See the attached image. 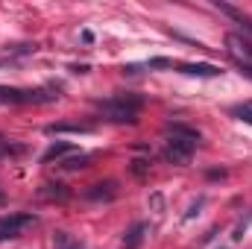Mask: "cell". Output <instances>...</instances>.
Here are the masks:
<instances>
[{
  "label": "cell",
  "instance_id": "obj_1",
  "mask_svg": "<svg viewBox=\"0 0 252 249\" xmlns=\"http://www.w3.org/2000/svg\"><path fill=\"white\" fill-rule=\"evenodd\" d=\"M94 106L103 115V121H109V124H138L144 100L135 94H118L112 100H97Z\"/></svg>",
  "mask_w": 252,
  "mask_h": 249
},
{
  "label": "cell",
  "instance_id": "obj_2",
  "mask_svg": "<svg viewBox=\"0 0 252 249\" xmlns=\"http://www.w3.org/2000/svg\"><path fill=\"white\" fill-rule=\"evenodd\" d=\"M59 94H53L50 88H9L0 85V106H38V103H53Z\"/></svg>",
  "mask_w": 252,
  "mask_h": 249
},
{
  "label": "cell",
  "instance_id": "obj_3",
  "mask_svg": "<svg viewBox=\"0 0 252 249\" xmlns=\"http://www.w3.org/2000/svg\"><path fill=\"white\" fill-rule=\"evenodd\" d=\"M226 53H229L232 62L238 64V67L252 79V38L250 35L229 32V35H226Z\"/></svg>",
  "mask_w": 252,
  "mask_h": 249
},
{
  "label": "cell",
  "instance_id": "obj_4",
  "mask_svg": "<svg viewBox=\"0 0 252 249\" xmlns=\"http://www.w3.org/2000/svg\"><path fill=\"white\" fill-rule=\"evenodd\" d=\"M193 150H196V144L193 141H185V138H173L170 135V141H167V150H164V158L170 161V164H188L190 156H193Z\"/></svg>",
  "mask_w": 252,
  "mask_h": 249
},
{
  "label": "cell",
  "instance_id": "obj_5",
  "mask_svg": "<svg viewBox=\"0 0 252 249\" xmlns=\"http://www.w3.org/2000/svg\"><path fill=\"white\" fill-rule=\"evenodd\" d=\"M32 223H35V214H12V217L0 220V244L18 238V235H21L27 226H32Z\"/></svg>",
  "mask_w": 252,
  "mask_h": 249
},
{
  "label": "cell",
  "instance_id": "obj_6",
  "mask_svg": "<svg viewBox=\"0 0 252 249\" xmlns=\"http://www.w3.org/2000/svg\"><path fill=\"white\" fill-rule=\"evenodd\" d=\"M173 67H179V73H188V76H220L223 73L217 64L205 62H173Z\"/></svg>",
  "mask_w": 252,
  "mask_h": 249
},
{
  "label": "cell",
  "instance_id": "obj_7",
  "mask_svg": "<svg viewBox=\"0 0 252 249\" xmlns=\"http://www.w3.org/2000/svg\"><path fill=\"white\" fill-rule=\"evenodd\" d=\"M115 193H118L115 182H97V185H91L85 190V196L94 199V202H100V199H115Z\"/></svg>",
  "mask_w": 252,
  "mask_h": 249
},
{
  "label": "cell",
  "instance_id": "obj_8",
  "mask_svg": "<svg viewBox=\"0 0 252 249\" xmlns=\"http://www.w3.org/2000/svg\"><path fill=\"white\" fill-rule=\"evenodd\" d=\"M144 235H147V226H144V223H135V226H132V229L124 235L121 247H124V249H141V244H144Z\"/></svg>",
  "mask_w": 252,
  "mask_h": 249
},
{
  "label": "cell",
  "instance_id": "obj_9",
  "mask_svg": "<svg viewBox=\"0 0 252 249\" xmlns=\"http://www.w3.org/2000/svg\"><path fill=\"white\" fill-rule=\"evenodd\" d=\"M164 132L167 135H173V138H185V141H199V132L196 129H190V126H185V124H167L164 126Z\"/></svg>",
  "mask_w": 252,
  "mask_h": 249
},
{
  "label": "cell",
  "instance_id": "obj_10",
  "mask_svg": "<svg viewBox=\"0 0 252 249\" xmlns=\"http://www.w3.org/2000/svg\"><path fill=\"white\" fill-rule=\"evenodd\" d=\"M47 132H50V135H62V132H70V135H88V132H91V126H82V124H53V126H47Z\"/></svg>",
  "mask_w": 252,
  "mask_h": 249
},
{
  "label": "cell",
  "instance_id": "obj_11",
  "mask_svg": "<svg viewBox=\"0 0 252 249\" xmlns=\"http://www.w3.org/2000/svg\"><path fill=\"white\" fill-rule=\"evenodd\" d=\"M67 153H73V147H70V144H53V147L41 156V161H44V164H50V161H56V158L67 156Z\"/></svg>",
  "mask_w": 252,
  "mask_h": 249
},
{
  "label": "cell",
  "instance_id": "obj_12",
  "mask_svg": "<svg viewBox=\"0 0 252 249\" xmlns=\"http://www.w3.org/2000/svg\"><path fill=\"white\" fill-rule=\"evenodd\" d=\"M53 244H56V249H85L79 241H73L67 232H56L53 235Z\"/></svg>",
  "mask_w": 252,
  "mask_h": 249
},
{
  "label": "cell",
  "instance_id": "obj_13",
  "mask_svg": "<svg viewBox=\"0 0 252 249\" xmlns=\"http://www.w3.org/2000/svg\"><path fill=\"white\" fill-rule=\"evenodd\" d=\"M38 193H41L44 199H67V196H70L67 187H62V185H44Z\"/></svg>",
  "mask_w": 252,
  "mask_h": 249
},
{
  "label": "cell",
  "instance_id": "obj_14",
  "mask_svg": "<svg viewBox=\"0 0 252 249\" xmlns=\"http://www.w3.org/2000/svg\"><path fill=\"white\" fill-rule=\"evenodd\" d=\"M232 115L238 118V121H244V124L252 126V103H244V106H235L232 109Z\"/></svg>",
  "mask_w": 252,
  "mask_h": 249
},
{
  "label": "cell",
  "instance_id": "obj_15",
  "mask_svg": "<svg viewBox=\"0 0 252 249\" xmlns=\"http://www.w3.org/2000/svg\"><path fill=\"white\" fill-rule=\"evenodd\" d=\"M88 161H91L88 156H76V158H67V161H62L59 167H62V170H79V167H88Z\"/></svg>",
  "mask_w": 252,
  "mask_h": 249
},
{
  "label": "cell",
  "instance_id": "obj_16",
  "mask_svg": "<svg viewBox=\"0 0 252 249\" xmlns=\"http://www.w3.org/2000/svg\"><path fill=\"white\" fill-rule=\"evenodd\" d=\"M9 153H15V156H18V153H21V147H12V144L0 135V158H3V156H9Z\"/></svg>",
  "mask_w": 252,
  "mask_h": 249
},
{
  "label": "cell",
  "instance_id": "obj_17",
  "mask_svg": "<svg viewBox=\"0 0 252 249\" xmlns=\"http://www.w3.org/2000/svg\"><path fill=\"white\" fill-rule=\"evenodd\" d=\"M6 62H12V59H9V56H0V67H3Z\"/></svg>",
  "mask_w": 252,
  "mask_h": 249
},
{
  "label": "cell",
  "instance_id": "obj_18",
  "mask_svg": "<svg viewBox=\"0 0 252 249\" xmlns=\"http://www.w3.org/2000/svg\"><path fill=\"white\" fill-rule=\"evenodd\" d=\"M3 202H6V196H3V193H0V205H3Z\"/></svg>",
  "mask_w": 252,
  "mask_h": 249
}]
</instances>
